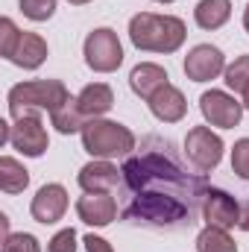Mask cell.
<instances>
[{"label": "cell", "instance_id": "cell-1", "mask_svg": "<svg viewBox=\"0 0 249 252\" xmlns=\"http://www.w3.org/2000/svg\"><path fill=\"white\" fill-rule=\"evenodd\" d=\"M182 150L147 135L121 167V217L150 229H190L208 193V176L187 167Z\"/></svg>", "mask_w": 249, "mask_h": 252}, {"label": "cell", "instance_id": "cell-2", "mask_svg": "<svg viewBox=\"0 0 249 252\" xmlns=\"http://www.w3.org/2000/svg\"><path fill=\"white\" fill-rule=\"evenodd\" d=\"M185 24L173 15H153L141 12L129 21V38L138 50H153V53H176L185 44Z\"/></svg>", "mask_w": 249, "mask_h": 252}, {"label": "cell", "instance_id": "cell-3", "mask_svg": "<svg viewBox=\"0 0 249 252\" xmlns=\"http://www.w3.org/2000/svg\"><path fill=\"white\" fill-rule=\"evenodd\" d=\"M70 100L64 82L59 79H32V82H21L9 91V112L15 121L27 118V115H38V112H56L62 103Z\"/></svg>", "mask_w": 249, "mask_h": 252}, {"label": "cell", "instance_id": "cell-4", "mask_svg": "<svg viewBox=\"0 0 249 252\" xmlns=\"http://www.w3.org/2000/svg\"><path fill=\"white\" fill-rule=\"evenodd\" d=\"M82 147L94 158H118V156H132L135 153V135L132 129L115 121L91 118L82 126Z\"/></svg>", "mask_w": 249, "mask_h": 252}, {"label": "cell", "instance_id": "cell-5", "mask_svg": "<svg viewBox=\"0 0 249 252\" xmlns=\"http://www.w3.org/2000/svg\"><path fill=\"white\" fill-rule=\"evenodd\" d=\"M82 53H85V64H88L91 70H97V73H112V70H118L121 62H124L121 38H118V32L109 30V27H100V30L88 32Z\"/></svg>", "mask_w": 249, "mask_h": 252}, {"label": "cell", "instance_id": "cell-6", "mask_svg": "<svg viewBox=\"0 0 249 252\" xmlns=\"http://www.w3.org/2000/svg\"><path fill=\"white\" fill-rule=\"evenodd\" d=\"M185 156L199 173H208L223 158V138L208 126H193L185 138Z\"/></svg>", "mask_w": 249, "mask_h": 252}, {"label": "cell", "instance_id": "cell-7", "mask_svg": "<svg viewBox=\"0 0 249 252\" xmlns=\"http://www.w3.org/2000/svg\"><path fill=\"white\" fill-rule=\"evenodd\" d=\"M199 112L202 118L211 126H220V129H235L241 124V115H244V103H238L232 94L226 91H205L199 97Z\"/></svg>", "mask_w": 249, "mask_h": 252}, {"label": "cell", "instance_id": "cell-8", "mask_svg": "<svg viewBox=\"0 0 249 252\" xmlns=\"http://www.w3.org/2000/svg\"><path fill=\"white\" fill-rule=\"evenodd\" d=\"M9 144H12L18 153H24V156L38 158V156H44V153H47L50 138H47V129H44V124H41V118H38V115H27V118L15 121Z\"/></svg>", "mask_w": 249, "mask_h": 252}, {"label": "cell", "instance_id": "cell-9", "mask_svg": "<svg viewBox=\"0 0 249 252\" xmlns=\"http://www.w3.org/2000/svg\"><path fill=\"white\" fill-rule=\"evenodd\" d=\"M238 214H241V202L226 193L220 188H208L205 193V202H202V217L208 226H217V229H235L238 226Z\"/></svg>", "mask_w": 249, "mask_h": 252}, {"label": "cell", "instance_id": "cell-10", "mask_svg": "<svg viewBox=\"0 0 249 252\" xmlns=\"http://www.w3.org/2000/svg\"><path fill=\"white\" fill-rule=\"evenodd\" d=\"M223 70H226V59H223V53H220L217 47H211V44H196V47L185 56V73H187V79H193V82L217 79Z\"/></svg>", "mask_w": 249, "mask_h": 252}, {"label": "cell", "instance_id": "cell-11", "mask_svg": "<svg viewBox=\"0 0 249 252\" xmlns=\"http://www.w3.org/2000/svg\"><path fill=\"white\" fill-rule=\"evenodd\" d=\"M30 211H32V220H38V223H44V226L59 223L64 217V211H67V190H64L62 185H56V182L38 188V193L32 196Z\"/></svg>", "mask_w": 249, "mask_h": 252}, {"label": "cell", "instance_id": "cell-12", "mask_svg": "<svg viewBox=\"0 0 249 252\" xmlns=\"http://www.w3.org/2000/svg\"><path fill=\"white\" fill-rule=\"evenodd\" d=\"M76 182L82 185L85 193H109V190L121 188V170H118L112 161L100 158V161L85 164V167L79 170Z\"/></svg>", "mask_w": 249, "mask_h": 252}, {"label": "cell", "instance_id": "cell-13", "mask_svg": "<svg viewBox=\"0 0 249 252\" xmlns=\"http://www.w3.org/2000/svg\"><path fill=\"white\" fill-rule=\"evenodd\" d=\"M150 112L158 118V121H164V124H176V121H182L187 112V100L185 94L176 88V85H164V88H158L150 100Z\"/></svg>", "mask_w": 249, "mask_h": 252}, {"label": "cell", "instance_id": "cell-14", "mask_svg": "<svg viewBox=\"0 0 249 252\" xmlns=\"http://www.w3.org/2000/svg\"><path fill=\"white\" fill-rule=\"evenodd\" d=\"M76 214L88 226H109L118 217V202L109 193H85L76 202Z\"/></svg>", "mask_w": 249, "mask_h": 252}, {"label": "cell", "instance_id": "cell-15", "mask_svg": "<svg viewBox=\"0 0 249 252\" xmlns=\"http://www.w3.org/2000/svg\"><path fill=\"white\" fill-rule=\"evenodd\" d=\"M76 106H79V112H82L88 121H91V118H100V115H106V112L115 106V91H112L106 82H91V85H85V88L79 91Z\"/></svg>", "mask_w": 249, "mask_h": 252}, {"label": "cell", "instance_id": "cell-16", "mask_svg": "<svg viewBox=\"0 0 249 252\" xmlns=\"http://www.w3.org/2000/svg\"><path fill=\"white\" fill-rule=\"evenodd\" d=\"M167 70L161 67V64H153V62H144L138 64L132 73H129V88L138 94V97H144V100H150L158 88H164L167 85Z\"/></svg>", "mask_w": 249, "mask_h": 252}, {"label": "cell", "instance_id": "cell-17", "mask_svg": "<svg viewBox=\"0 0 249 252\" xmlns=\"http://www.w3.org/2000/svg\"><path fill=\"white\" fill-rule=\"evenodd\" d=\"M44 59H47V41L35 32H21V41L9 62H15L18 67H27V70H35Z\"/></svg>", "mask_w": 249, "mask_h": 252}, {"label": "cell", "instance_id": "cell-18", "mask_svg": "<svg viewBox=\"0 0 249 252\" xmlns=\"http://www.w3.org/2000/svg\"><path fill=\"white\" fill-rule=\"evenodd\" d=\"M232 15V3L229 0H199L193 9V18L202 30H220Z\"/></svg>", "mask_w": 249, "mask_h": 252}, {"label": "cell", "instance_id": "cell-19", "mask_svg": "<svg viewBox=\"0 0 249 252\" xmlns=\"http://www.w3.org/2000/svg\"><path fill=\"white\" fill-rule=\"evenodd\" d=\"M27 185H30V170L21 161L3 156L0 158V188L6 190V193H21Z\"/></svg>", "mask_w": 249, "mask_h": 252}, {"label": "cell", "instance_id": "cell-20", "mask_svg": "<svg viewBox=\"0 0 249 252\" xmlns=\"http://www.w3.org/2000/svg\"><path fill=\"white\" fill-rule=\"evenodd\" d=\"M50 118H53V126H56L62 135L82 132V126H85V115L79 112V106H76V100H73V97H70L67 103H62L56 112H50Z\"/></svg>", "mask_w": 249, "mask_h": 252}, {"label": "cell", "instance_id": "cell-21", "mask_svg": "<svg viewBox=\"0 0 249 252\" xmlns=\"http://www.w3.org/2000/svg\"><path fill=\"white\" fill-rule=\"evenodd\" d=\"M196 252H238V244L229 238L226 229L205 226L196 238Z\"/></svg>", "mask_w": 249, "mask_h": 252}, {"label": "cell", "instance_id": "cell-22", "mask_svg": "<svg viewBox=\"0 0 249 252\" xmlns=\"http://www.w3.org/2000/svg\"><path fill=\"white\" fill-rule=\"evenodd\" d=\"M223 73H226V85L232 91H241L244 94V88L249 85V56H238Z\"/></svg>", "mask_w": 249, "mask_h": 252}, {"label": "cell", "instance_id": "cell-23", "mask_svg": "<svg viewBox=\"0 0 249 252\" xmlns=\"http://www.w3.org/2000/svg\"><path fill=\"white\" fill-rule=\"evenodd\" d=\"M18 3L30 21H47L56 12V0H18Z\"/></svg>", "mask_w": 249, "mask_h": 252}, {"label": "cell", "instance_id": "cell-24", "mask_svg": "<svg viewBox=\"0 0 249 252\" xmlns=\"http://www.w3.org/2000/svg\"><path fill=\"white\" fill-rule=\"evenodd\" d=\"M18 41H21V32H18V27H15L9 18H3V21H0V53H3L6 59H12V53H15Z\"/></svg>", "mask_w": 249, "mask_h": 252}, {"label": "cell", "instance_id": "cell-25", "mask_svg": "<svg viewBox=\"0 0 249 252\" xmlns=\"http://www.w3.org/2000/svg\"><path fill=\"white\" fill-rule=\"evenodd\" d=\"M232 170L241 176V179H249V138H241L232 150Z\"/></svg>", "mask_w": 249, "mask_h": 252}, {"label": "cell", "instance_id": "cell-26", "mask_svg": "<svg viewBox=\"0 0 249 252\" xmlns=\"http://www.w3.org/2000/svg\"><path fill=\"white\" fill-rule=\"evenodd\" d=\"M3 252H41L38 247V241L32 238V235H9L6 241H3Z\"/></svg>", "mask_w": 249, "mask_h": 252}, {"label": "cell", "instance_id": "cell-27", "mask_svg": "<svg viewBox=\"0 0 249 252\" xmlns=\"http://www.w3.org/2000/svg\"><path fill=\"white\" fill-rule=\"evenodd\" d=\"M47 252H76V232L73 229H62L50 238Z\"/></svg>", "mask_w": 249, "mask_h": 252}, {"label": "cell", "instance_id": "cell-28", "mask_svg": "<svg viewBox=\"0 0 249 252\" xmlns=\"http://www.w3.org/2000/svg\"><path fill=\"white\" fill-rule=\"evenodd\" d=\"M82 244H85V250L88 252H115L109 241H103V238H97V235H85Z\"/></svg>", "mask_w": 249, "mask_h": 252}, {"label": "cell", "instance_id": "cell-29", "mask_svg": "<svg viewBox=\"0 0 249 252\" xmlns=\"http://www.w3.org/2000/svg\"><path fill=\"white\" fill-rule=\"evenodd\" d=\"M238 229L249 232V199L241 202V214H238Z\"/></svg>", "mask_w": 249, "mask_h": 252}, {"label": "cell", "instance_id": "cell-30", "mask_svg": "<svg viewBox=\"0 0 249 252\" xmlns=\"http://www.w3.org/2000/svg\"><path fill=\"white\" fill-rule=\"evenodd\" d=\"M244 109H249V85L244 88Z\"/></svg>", "mask_w": 249, "mask_h": 252}, {"label": "cell", "instance_id": "cell-31", "mask_svg": "<svg viewBox=\"0 0 249 252\" xmlns=\"http://www.w3.org/2000/svg\"><path fill=\"white\" fill-rule=\"evenodd\" d=\"M244 27H247V32H249V3H247V12H244Z\"/></svg>", "mask_w": 249, "mask_h": 252}, {"label": "cell", "instance_id": "cell-32", "mask_svg": "<svg viewBox=\"0 0 249 252\" xmlns=\"http://www.w3.org/2000/svg\"><path fill=\"white\" fill-rule=\"evenodd\" d=\"M67 3H73V6H82V3H91V0H67Z\"/></svg>", "mask_w": 249, "mask_h": 252}, {"label": "cell", "instance_id": "cell-33", "mask_svg": "<svg viewBox=\"0 0 249 252\" xmlns=\"http://www.w3.org/2000/svg\"><path fill=\"white\" fill-rule=\"evenodd\" d=\"M158 3H173V0H158Z\"/></svg>", "mask_w": 249, "mask_h": 252}]
</instances>
